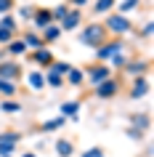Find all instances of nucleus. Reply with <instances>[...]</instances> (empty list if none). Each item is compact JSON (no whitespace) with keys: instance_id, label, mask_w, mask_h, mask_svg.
I'll list each match as a JSON object with an SVG mask.
<instances>
[{"instance_id":"10","label":"nucleus","mask_w":154,"mask_h":157,"mask_svg":"<svg viewBox=\"0 0 154 157\" xmlns=\"http://www.w3.org/2000/svg\"><path fill=\"white\" fill-rule=\"evenodd\" d=\"M146 93H149V75H138V77H130V85H128V96L130 101H138L144 99Z\"/></svg>"},{"instance_id":"28","label":"nucleus","mask_w":154,"mask_h":157,"mask_svg":"<svg viewBox=\"0 0 154 157\" xmlns=\"http://www.w3.org/2000/svg\"><path fill=\"white\" fill-rule=\"evenodd\" d=\"M130 32L136 35V37H141V40H149V37H152V32H154V24H152V21H146L141 29H136V27H133Z\"/></svg>"},{"instance_id":"2","label":"nucleus","mask_w":154,"mask_h":157,"mask_svg":"<svg viewBox=\"0 0 154 157\" xmlns=\"http://www.w3.org/2000/svg\"><path fill=\"white\" fill-rule=\"evenodd\" d=\"M122 91H125L122 75H112V77L101 80L98 85H93V96H96L98 101H112V99H117Z\"/></svg>"},{"instance_id":"5","label":"nucleus","mask_w":154,"mask_h":157,"mask_svg":"<svg viewBox=\"0 0 154 157\" xmlns=\"http://www.w3.org/2000/svg\"><path fill=\"white\" fill-rule=\"evenodd\" d=\"M122 48H128L125 37H122V35H109V37H106V40L96 48L93 56H96V61H109V59H112L117 51H122Z\"/></svg>"},{"instance_id":"18","label":"nucleus","mask_w":154,"mask_h":157,"mask_svg":"<svg viewBox=\"0 0 154 157\" xmlns=\"http://www.w3.org/2000/svg\"><path fill=\"white\" fill-rule=\"evenodd\" d=\"M40 37H43V43H45V45L56 43L58 37H61V27H58L56 21H51L48 27H43V29H40Z\"/></svg>"},{"instance_id":"25","label":"nucleus","mask_w":154,"mask_h":157,"mask_svg":"<svg viewBox=\"0 0 154 157\" xmlns=\"http://www.w3.org/2000/svg\"><path fill=\"white\" fill-rule=\"evenodd\" d=\"M114 11H117V13L130 16L133 11H141V0H122V3H117V6H114Z\"/></svg>"},{"instance_id":"4","label":"nucleus","mask_w":154,"mask_h":157,"mask_svg":"<svg viewBox=\"0 0 154 157\" xmlns=\"http://www.w3.org/2000/svg\"><path fill=\"white\" fill-rule=\"evenodd\" d=\"M104 27H106V32L109 35H125L133 29V21H130V16H125V13H117V11H109L106 13V19H104Z\"/></svg>"},{"instance_id":"15","label":"nucleus","mask_w":154,"mask_h":157,"mask_svg":"<svg viewBox=\"0 0 154 157\" xmlns=\"http://www.w3.org/2000/svg\"><path fill=\"white\" fill-rule=\"evenodd\" d=\"M21 80H27V85H29L32 91H43V88H45V77H43L40 69H29V72H24Z\"/></svg>"},{"instance_id":"31","label":"nucleus","mask_w":154,"mask_h":157,"mask_svg":"<svg viewBox=\"0 0 154 157\" xmlns=\"http://www.w3.org/2000/svg\"><path fill=\"white\" fill-rule=\"evenodd\" d=\"M80 157H106V149L104 147H88Z\"/></svg>"},{"instance_id":"16","label":"nucleus","mask_w":154,"mask_h":157,"mask_svg":"<svg viewBox=\"0 0 154 157\" xmlns=\"http://www.w3.org/2000/svg\"><path fill=\"white\" fill-rule=\"evenodd\" d=\"M64 83H66V85H72V88H82V85H85L82 67H69V72L64 75Z\"/></svg>"},{"instance_id":"34","label":"nucleus","mask_w":154,"mask_h":157,"mask_svg":"<svg viewBox=\"0 0 154 157\" xmlns=\"http://www.w3.org/2000/svg\"><path fill=\"white\" fill-rule=\"evenodd\" d=\"M13 37H16V32H13V29H6V27H0V45L11 43Z\"/></svg>"},{"instance_id":"20","label":"nucleus","mask_w":154,"mask_h":157,"mask_svg":"<svg viewBox=\"0 0 154 157\" xmlns=\"http://www.w3.org/2000/svg\"><path fill=\"white\" fill-rule=\"evenodd\" d=\"M114 6H117V0H93L90 11H93V16H106L109 11H114Z\"/></svg>"},{"instance_id":"3","label":"nucleus","mask_w":154,"mask_h":157,"mask_svg":"<svg viewBox=\"0 0 154 157\" xmlns=\"http://www.w3.org/2000/svg\"><path fill=\"white\" fill-rule=\"evenodd\" d=\"M82 75H85V83L93 88V85H98L101 80H106V77H112L114 75V69L106 61H90V64H85L82 67Z\"/></svg>"},{"instance_id":"35","label":"nucleus","mask_w":154,"mask_h":157,"mask_svg":"<svg viewBox=\"0 0 154 157\" xmlns=\"http://www.w3.org/2000/svg\"><path fill=\"white\" fill-rule=\"evenodd\" d=\"M16 6H19L16 0H0V13H13Z\"/></svg>"},{"instance_id":"12","label":"nucleus","mask_w":154,"mask_h":157,"mask_svg":"<svg viewBox=\"0 0 154 157\" xmlns=\"http://www.w3.org/2000/svg\"><path fill=\"white\" fill-rule=\"evenodd\" d=\"M53 152L58 157H72V155H77V141L69 139V136H58L56 144H53Z\"/></svg>"},{"instance_id":"30","label":"nucleus","mask_w":154,"mask_h":157,"mask_svg":"<svg viewBox=\"0 0 154 157\" xmlns=\"http://www.w3.org/2000/svg\"><path fill=\"white\" fill-rule=\"evenodd\" d=\"M69 67H72L69 61H58V59H53V64H51L48 69H53V72H58V75H66V72H69Z\"/></svg>"},{"instance_id":"23","label":"nucleus","mask_w":154,"mask_h":157,"mask_svg":"<svg viewBox=\"0 0 154 157\" xmlns=\"http://www.w3.org/2000/svg\"><path fill=\"white\" fill-rule=\"evenodd\" d=\"M0 96H3V99H16L19 96V83L3 80V77H0Z\"/></svg>"},{"instance_id":"27","label":"nucleus","mask_w":154,"mask_h":157,"mask_svg":"<svg viewBox=\"0 0 154 157\" xmlns=\"http://www.w3.org/2000/svg\"><path fill=\"white\" fill-rule=\"evenodd\" d=\"M0 27H6V29H13V32H16V29H19V21H16L13 13H0Z\"/></svg>"},{"instance_id":"39","label":"nucleus","mask_w":154,"mask_h":157,"mask_svg":"<svg viewBox=\"0 0 154 157\" xmlns=\"http://www.w3.org/2000/svg\"><path fill=\"white\" fill-rule=\"evenodd\" d=\"M0 157H13V155H0Z\"/></svg>"},{"instance_id":"17","label":"nucleus","mask_w":154,"mask_h":157,"mask_svg":"<svg viewBox=\"0 0 154 157\" xmlns=\"http://www.w3.org/2000/svg\"><path fill=\"white\" fill-rule=\"evenodd\" d=\"M27 43L21 40V37H13L11 43H6V53H8V59H19V56H24L27 53Z\"/></svg>"},{"instance_id":"26","label":"nucleus","mask_w":154,"mask_h":157,"mask_svg":"<svg viewBox=\"0 0 154 157\" xmlns=\"http://www.w3.org/2000/svg\"><path fill=\"white\" fill-rule=\"evenodd\" d=\"M21 101H16V99H3L0 101V112H6V115H19L21 112Z\"/></svg>"},{"instance_id":"13","label":"nucleus","mask_w":154,"mask_h":157,"mask_svg":"<svg viewBox=\"0 0 154 157\" xmlns=\"http://www.w3.org/2000/svg\"><path fill=\"white\" fill-rule=\"evenodd\" d=\"M51 21H53L51 8H48V6H37V8H35V13H32V29H37V32H40L43 27H48Z\"/></svg>"},{"instance_id":"37","label":"nucleus","mask_w":154,"mask_h":157,"mask_svg":"<svg viewBox=\"0 0 154 157\" xmlns=\"http://www.w3.org/2000/svg\"><path fill=\"white\" fill-rule=\"evenodd\" d=\"M21 157H37V152H24Z\"/></svg>"},{"instance_id":"7","label":"nucleus","mask_w":154,"mask_h":157,"mask_svg":"<svg viewBox=\"0 0 154 157\" xmlns=\"http://www.w3.org/2000/svg\"><path fill=\"white\" fill-rule=\"evenodd\" d=\"M24 141V133L21 131H3L0 133V155H16L19 144Z\"/></svg>"},{"instance_id":"8","label":"nucleus","mask_w":154,"mask_h":157,"mask_svg":"<svg viewBox=\"0 0 154 157\" xmlns=\"http://www.w3.org/2000/svg\"><path fill=\"white\" fill-rule=\"evenodd\" d=\"M24 59L29 61V64H37L40 69H48L51 64H53V51L48 48V45H43V48H32V51H27L24 53Z\"/></svg>"},{"instance_id":"11","label":"nucleus","mask_w":154,"mask_h":157,"mask_svg":"<svg viewBox=\"0 0 154 157\" xmlns=\"http://www.w3.org/2000/svg\"><path fill=\"white\" fill-rule=\"evenodd\" d=\"M82 21H85L82 8H69V11L64 13V19L58 21V27H61V32H72V29H80Z\"/></svg>"},{"instance_id":"33","label":"nucleus","mask_w":154,"mask_h":157,"mask_svg":"<svg viewBox=\"0 0 154 157\" xmlns=\"http://www.w3.org/2000/svg\"><path fill=\"white\" fill-rule=\"evenodd\" d=\"M125 133H128L130 141H144V139H146V133L138 131V128H133V125H128V131H125Z\"/></svg>"},{"instance_id":"38","label":"nucleus","mask_w":154,"mask_h":157,"mask_svg":"<svg viewBox=\"0 0 154 157\" xmlns=\"http://www.w3.org/2000/svg\"><path fill=\"white\" fill-rule=\"evenodd\" d=\"M16 3H29V0H16Z\"/></svg>"},{"instance_id":"32","label":"nucleus","mask_w":154,"mask_h":157,"mask_svg":"<svg viewBox=\"0 0 154 157\" xmlns=\"http://www.w3.org/2000/svg\"><path fill=\"white\" fill-rule=\"evenodd\" d=\"M37 6H19V19H24V21H32V13Z\"/></svg>"},{"instance_id":"14","label":"nucleus","mask_w":154,"mask_h":157,"mask_svg":"<svg viewBox=\"0 0 154 157\" xmlns=\"http://www.w3.org/2000/svg\"><path fill=\"white\" fill-rule=\"evenodd\" d=\"M128 125H133V128H138V131L149 133V128H152V117H149V112H133V115L128 117Z\"/></svg>"},{"instance_id":"36","label":"nucleus","mask_w":154,"mask_h":157,"mask_svg":"<svg viewBox=\"0 0 154 157\" xmlns=\"http://www.w3.org/2000/svg\"><path fill=\"white\" fill-rule=\"evenodd\" d=\"M3 59H8V53H6V45H0V61Z\"/></svg>"},{"instance_id":"29","label":"nucleus","mask_w":154,"mask_h":157,"mask_svg":"<svg viewBox=\"0 0 154 157\" xmlns=\"http://www.w3.org/2000/svg\"><path fill=\"white\" fill-rule=\"evenodd\" d=\"M66 11H69V6H66V3H58V6H53V8H51V16H53V21H56V24L64 19Z\"/></svg>"},{"instance_id":"1","label":"nucleus","mask_w":154,"mask_h":157,"mask_svg":"<svg viewBox=\"0 0 154 157\" xmlns=\"http://www.w3.org/2000/svg\"><path fill=\"white\" fill-rule=\"evenodd\" d=\"M80 43L82 45H88V48H98L101 43L109 37V32H106L104 21H88V24H80Z\"/></svg>"},{"instance_id":"24","label":"nucleus","mask_w":154,"mask_h":157,"mask_svg":"<svg viewBox=\"0 0 154 157\" xmlns=\"http://www.w3.org/2000/svg\"><path fill=\"white\" fill-rule=\"evenodd\" d=\"M43 77H45V85H48V88H53V91H58V88H64V85H66V83H64V75L53 72V69H48Z\"/></svg>"},{"instance_id":"19","label":"nucleus","mask_w":154,"mask_h":157,"mask_svg":"<svg viewBox=\"0 0 154 157\" xmlns=\"http://www.w3.org/2000/svg\"><path fill=\"white\" fill-rule=\"evenodd\" d=\"M64 123H66V117H53V120H45V123H40V125H35V131L37 133H51V131H61L64 128Z\"/></svg>"},{"instance_id":"6","label":"nucleus","mask_w":154,"mask_h":157,"mask_svg":"<svg viewBox=\"0 0 154 157\" xmlns=\"http://www.w3.org/2000/svg\"><path fill=\"white\" fill-rule=\"evenodd\" d=\"M149 69H152V59L149 56H130L120 72L125 77H138V75H149Z\"/></svg>"},{"instance_id":"22","label":"nucleus","mask_w":154,"mask_h":157,"mask_svg":"<svg viewBox=\"0 0 154 157\" xmlns=\"http://www.w3.org/2000/svg\"><path fill=\"white\" fill-rule=\"evenodd\" d=\"M80 107H82V101H64V104H61V117L77 120V117H80Z\"/></svg>"},{"instance_id":"21","label":"nucleus","mask_w":154,"mask_h":157,"mask_svg":"<svg viewBox=\"0 0 154 157\" xmlns=\"http://www.w3.org/2000/svg\"><path fill=\"white\" fill-rule=\"evenodd\" d=\"M21 40L27 43V48H43V45H45V43H43V37H40V32H37V29H32V27H29V29H24Z\"/></svg>"},{"instance_id":"9","label":"nucleus","mask_w":154,"mask_h":157,"mask_svg":"<svg viewBox=\"0 0 154 157\" xmlns=\"http://www.w3.org/2000/svg\"><path fill=\"white\" fill-rule=\"evenodd\" d=\"M0 77H3V80L21 83V77H24V67L19 64L16 59H3V61H0Z\"/></svg>"}]
</instances>
